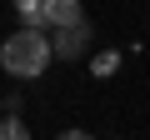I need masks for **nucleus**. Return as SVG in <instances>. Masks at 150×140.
I'll list each match as a JSON object with an SVG mask.
<instances>
[{"instance_id":"1","label":"nucleus","mask_w":150,"mask_h":140,"mask_svg":"<svg viewBox=\"0 0 150 140\" xmlns=\"http://www.w3.org/2000/svg\"><path fill=\"white\" fill-rule=\"evenodd\" d=\"M45 65H50V35H45V30L20 25L15 35H5V45H0V70H5V75L35 80Z\"/></svg>"},{"instance_id":"2","label":"nucleus","mask_w":150,"mask_h":140,"mask_svg":"<svg viewBox=\"0 0 150 140\" xmlns=\"http://www.w3.org/2000/svg\"><path fill=\"white\" fill-rule=\"evenodd\" d=\"M95 50V30L85 20H75V25H60L50 35V60H85Z\"/></svg>"},{"instance_id":"3","label":"nucleus","mask_w":150,"mask_h":140,"mask_svg":"<svg viewBox=\"0 0 150 140\" xmlns=\"http://www.w3.org/2000/svg\"><path fill=\"white\" fill-rule=\"evenodd\" d=\"M85 20L80 0H40V30H60V25H75Z\"/></svg>"},{"instance_id":"4","label":"nucleus","mask_w":150,"mask_h":140,"mask_svg":"<svg viewBox=\"0 0 150 140\" xmlns=\"http://www.w3.org/2000/svg\"><path fill=\"white\" fill-rule=\"evenodd\" d=\"M90 70H95V75H115V70H120V50H95L90 55Z\"/></svg>"},{"instance_id":"5","label":"nucleus","mask_w":150,"mask_h":140,"mask_svg":"<svg viewBox=\"0 0 150 140\" xmlns=\"http://www.w3.org/2000/svg\"><path fill=\"white\" fill-rule=\"evenodd\" d=\"M0 140H30L25 120H20V115H0Z\"/></svg>"},{"instance_id":"6","label":"nucleus","mask_w":150,"mask_h":140,"mask_svg":"<svg viewBox=\"0 0 150 140\" xmlns=\"http://www.w3.org/2000/svg\"><path fill=\"white\" fill-rule=\"evenodd\" d=\"M10 5H15V15H20L30 30H40V0H10Z\"/></svg>"},{"instance_id":"7","label":"nucleus","mask_w":150,"mask_h":140,"mask_svg":"<svg viewBox=\"0 0 150 140\" xmlns=\"http://www.w3.org/2000/svg\"><path fill=\"white\" fill-rule=\"evenodd\" d=\"M55 140H95V135H90V130H80V125H70V130H60Z\"/></svg>"},{"instance_id":"8","label":"nucleus","mask_w":150,"mask_h":140,"mask_svg":"<svg viewBox=\"0 0 150 140\" xmlns=\"http://www.w3.org/2000/svg\"><path fill=\"white\" fill-rule=\"evenodd\" d=\"M0 115H5V100H0Z\"/></svg>"}]
</instances>
